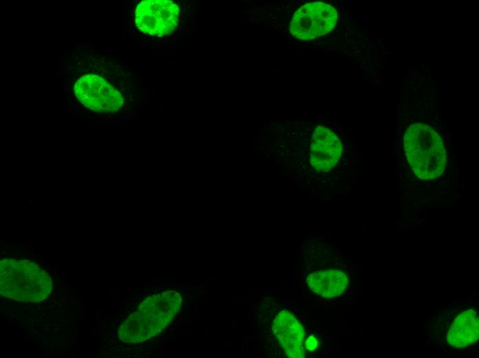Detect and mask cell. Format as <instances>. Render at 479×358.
Masks as SVG:
<instances>
[{
	"label": "cell",
	"instance_id": "6da1fadb",
	"mask_svg": "<svg viewBox=\"0 0 479 358\" xmlns=\"http://www.w3.org/2000/svg\"><path fill=\"white\" fill-rule=\"evenodd\" d=\"M49 275L28 260L4 259L0 263V291L3 296L19 302H40L50 295Z\"/></svg>",
	"mask_w": 479,
	"mask_h": 358
},
{
	"label": "cell",
	"instance_id": "7a4b0ae2",
	"mask_svg": "<svg viewBox=\"0 0 479 358\" xmlns=\"http://www.w3.org/2000/svg\"><path fill=\"white\" fill-rule=\"evenodd\" d=\"M404 149L407 160L422 180L440 176L445 167L446 152L443 141L437 131L423 123H414L404 136Z\"/></svg>",
	"mask_w": 479,
	"mask_h": 358
},
{
	"label": "cell",
	"instance_id": "3957f363",
	"mask_svg": "<svg viewBox=\"0 0 479 358\" xmlns=\"http://www.w3.org/2000/svg\"><path fill=\"white\" fill-rule=\"evenodd\" d=\"M337 18V12L331 5L323 2L306 3L294 13L290 32L299 40L314 39L332 31Z\"/></svg>",
	"mask_w": 479,
	"mask_h": 358
},
{
	"label": "cell",
	"instance_id": "277c9868",
	"mask_svg": "<svg viewBox=\"0 0 479 358\" xmlns=\"http://www.w3.org/2000/svg\"><path fill=\"white\" fill-rule=\"evenodd\" d=\"M179 16L180 8L171 1L146 0L136 8L135 23L145 34L162 36L176 30Z\"/></svg>",
	"mask_w": 479,
	"mask_h": 358
},
{
	"label": "cell",
	"instance_id": "5b68a950",
	"mask_svg": "<svg viewBox=\"0 0 479 358\" xmlns=\"http://www.w3.org/2000/svg\"><path fill=\"white\" fill-rule=\"evenodd\" d=\"M76 98L87 108L98 112H117L123 104L121 93L96 74L81 76L74 84Z\"/></svg>",
	"mask_w": 479,
	"mask_h": 358
},
{
	"label": "cell",
	"instance_id": "8992f818",
	"mask_svg": "<svg viewBox=\"0 0 479 358\" xmlns=\"http://www.w3.org/2000/svg\"><path fill=\"white\" fill-rule=\"evenodd\" d=\"M342 149L337 136L329 128L319 125L311 138L310 163L319 171H328L339 160Z\"/></svg>",
	"mask_w": 479,
	"mask_h": 358
},
{
	"label": "cell",
	"instance_id": "52a82bcc",
	"mask_svg": "<svg viewBox=\"0 0 479 358\" xmlns=\"http://www.w3.org/2000/svg\"><path fill=\"white\" fill-rule=\"evenodd\" d=\"M478 337V313L469 309L462 312L455 318L448 331L447 339L451 346L456 348H462L476 342Z\"/></svg>",
	"mask_w": 479,
	"mask_h": 358
},
{
	"label": "cell",
	"instance_id": "ba28073f",
	"mask_svg": "<svg viewBox=\"0 0 479 358\" xmlns=\"http://www.w3.org/2000/svg\"><path fill=\"white\" fill-rule=\"evenodd\" d=\"M312 291L326 298L341 295L348 284L346 274L339 270L316 272L308 277Z\"/></svg>",
	"mask_w": 479,
	"mask_h": 358
},
{
	"label": "cell",
	"instance_id": "9c48e42d",
	"mask_svg": "<svg viewBox=\"0 0 479 358\" xmlns=\"http://www.w3.org/2000/svg\"><path fill=\"white\" fill-rule=\"evenodd\" d=\"M306 348L310 351L315 349L317 346V341L313 336H310L305 343Z\"/></svg>",
	"mask_w": 479,
	"mask_h": 358
}]
</instances>
